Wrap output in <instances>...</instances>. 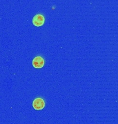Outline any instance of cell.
Listing matches in <instances>:
<instances>
[{"label":"cell","instance_id":"obj_1","mask_svg":"<svg viewBox=\"0 0 118 124\" xmlns=\"http://www.w3.org/2000/svg\"><path fill=\"white\" fill-rule=\"evenodd\" d=\"M33 106L35 110H42L45 106V102L42 98H36L33 102Z\"/></svg>","mask_w":118,"mask_h":124},{"label":"cell","instance_id":"obj_2","mask_svg":"<svg viewBox=\"0 0 118 124\" xmlns=\"http://www.w3.org/2000/svg\"><path fill=\"white\" fill-rule=\"evenodd\" d=\"M45 22V18L43 15L38 14L36 15L33 19V23L35 26H42L44 23Z\"/></svg>","mask_w":118,"mask_h":124},{"label":"cell","instance_id":"obj_3","mask_svg":"<svg viewBox=\"0 0 118 124\" xmlns=\"http://www.w3.org/2000/svg\"><path fill=\"white\" fill-rule=\"evenodd\" d=\"M44 59L41 57H36L33 60V66L35 68H42L44 66Z\"/></svg>","mask_w":118,"mask_h":124}]
</instances>
